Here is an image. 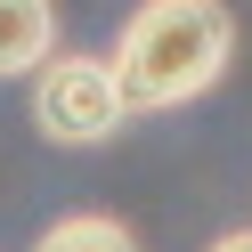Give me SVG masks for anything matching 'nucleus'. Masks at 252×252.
<instances>
[{
    "label": "nucleus",
    "mask_w": 252,
    "mask_h": 252,
    "mask_svg": "<svg viewBox=\"0 0 252 252\" xmlns=\"http://www.w3.org/2000/svg\"><path fill=\"white\" fill-rule=\"evenodd\" d=\"M228 49H236V17L220 0H147L130 8L114 41V65L130 82V106L138 114H163V106H187L228 73Z\"/></svg>",
    "instance_id": "obj_1"
},
{
    "label": "nucleus",
    "mask_w": 252,
    "mask_h": 252,
    "mask_svg": "<svg viewBox=\"0 0 252 252\" xmlns=\"http://www.w3.org/2000/svg\"><path fill=\"white\" fill-rule=\"evenodd\" d=\"M130 114L138 106H130V82H122L114 57H49L41 82H33V122L57 147H98Z\"/></svg>",
    "instance_id": "obj_2"
},
{
    "label": "nucleus",
    "mask_w": 252,
    "mask_h": 252,
    "mask_svg": "<svg viewBox=\"0 0 252 252\" xmlns=\"http://www.w3.org/2000/svg\"><path fill=\"white\" fill-rule=\"evenodd\" d=\"M49 49H57V8L49 0H0V82L33 73Z\"/></svg>",
    "instance_id": "obj_3"
},
{
    "label": "nucleus",
    "mask_w": 252,
    "mask_h": 252,
    "mask_svg": "<svg viewBox=\"0 0 252 252\" xmlns=\"http://www.w3.org/2000/svg\"><path fill=\"white\" fill-rule=\"evenodd\" d=\"M33 252H138V244H130V228H122V220H106V212H73V220H57Z\"/></svg>",
    "instance_id": "obj_4"
},
{
    "label": "nucleus",
    "mask_w": 252,
    "mask_h": 252,
    "mask_svg": "<svg viewBox=\"0 0 252 252\" xmlns=\"http://www.w3.org/2000/svg\"><path fill=\"white\" fill-rule=\"evenodd\" d=\"M212 252H252V228H244V236H220Z\"/></svg>",
    "instance_id": "obj_5"
}]
</instances>
